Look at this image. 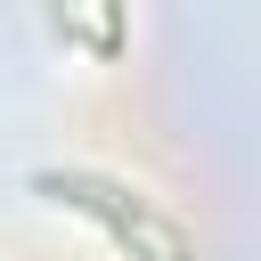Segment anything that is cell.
<instances>
[{"label": "cell", "mask_w": 261, "mask_h": 261, "mask_svg": "<svg viewBox=\"0 0 261 261\" xmlns=\"http://www.w3.org/2000/svg\"><path fill=\"white\" fill-rule=\"evenodd\" d=\"M33 188L49 196V204H73V212H90L130 261H188V237L163 220V212H147L139 196H122L114 179H98V171H33Z\"/></svg>", "instance_id": "cell-1"}, {"label": "cell", "mask_w": 261, "mask_h": 261, "mask_svg": "<svg viewBox=\"0 0 261 261\" xmlns=\"http://www.w3.org/2000/svg\"><path fill=\"white\" fill-rule=\"evenodd\" d=\"M98 8H106V24H98V57H114V49H122V0H98Z\"/></svg>", "instance_id": "cell-2"}, {"label": "cell", "mask_w": 261, "mask_h": 261, "mask_svg": "<svg viewBox=\"0 0 261 261\" xmlns=\"http://www.w3.org/2000/svg\"><path fill=\"white\" fill-rule=\"evenodd\" d=\"M49 24H57L65 41H73V33H82V24H73V0H49Z\"/></svg>", "instance_id": "cell-3"}]
</instances>
